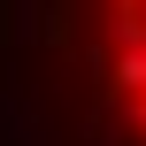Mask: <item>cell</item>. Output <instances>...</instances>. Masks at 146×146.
Returning <instances> with one entry per match:
<instances>
[{
	"label": "cell",
	"mask_w": 146,
	"mask_h": 146,
	"mask_svg": "<svg viewBox=\"0 0 146 146\" xmlns=\"http://www.w3.org/2000/svg\"><path fill=\"white\" fill-rule=\"evenodd\" d=\"M0 146H54L46 115H38V100H31L15 77H0Z\"/></svg>",
	"instance_id": "6da1fadb"
},
{
	"label": "cell",
	"mask_w": 146,
	"mask_h": 146,
	"mask_svg": "<svg viewBox=\"0 0 146 146\" xmlns=\"http://www.w3.org/2000/svg\"><path fill=\"white\" fill-rule=\"evenodd\" d=\"M8 38H15V46L46 38V0H8Z\"/></svg>",
	"instance_id": "7a4b0ae2"
},
{
	"label": "cell",
	"mask_w": 146,
	"mask_h": 146,
	"mask_svg": "<svg viewBox=\"0 0 146 146\" xmlns=\"http://www.w3.org/2000/svg\"><path fill=\"white\" fill-rule=\"evenodd\" d=\"M108 77H115V92L146 100V46H139V54H108Z\"/></svg>",
	"instance_id": "3957f363"
},
{
	"label": "cell",
	"mask_w": 146,
	"mask_h": 146,
	"mask_svg": "<svg viewBox=\"0 0 146 146\" xmlns=\"http://www.w3.org/2000/svg\"><path fill=\"white\" fill-rule=\"evenodd\" d=\"M108 46H115V54H139V46H146V15H115Z\"/></svg>",
	"instance_id": "277c9868"
},
{
	"label": "cell",
	"mask_w": 146,
	"mask_h": 146,
	"mask_svg": "<svg viewBox=\"0 0 146 146\" xmlns=\"http://www.w3.org/2000/svg\"><path fill=\"white\" fill-rule=\"evenodd\" d=\"M139 8H146V0H115V15H139Z\"/></svg>",
	"instance_id": "5b68a950"
},
{
	"label": "cell",
	"mask_w": 146,
	"mask_h": 146,
	"mask_svg": "<svg viewBox=\"0 0 146 146\" xmlns=\"http://www.w3.org/2000/svg\"><path fill=\"white\" fill-rule=\"evenodd\" d=\"M131 123H139V131H146V100H131Z\"/></svg>",
	"instance_id": "8992f818"
}]
</instances>
